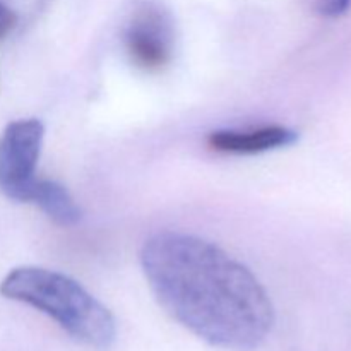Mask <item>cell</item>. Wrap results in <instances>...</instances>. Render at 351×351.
<instances>
[{"mask_svg":"<svg viewBox=\"0 0 351 351\" xmlns=\"http://www.w3.org/2000/svg\"><path fill=\"white\" fill-rule=\"evenodd\" d=\"M141 267L161 307L209 345L250 351L273 329V302L261 281L208 240L156 233L141 249Z\"/></svg>","mask_w":351,"mask_h":351,"instance_id":"1","label":"cell"},{"mask_svg":"<svg viewBox=\"0 0 351 351\" xmlns=\"http://www.w3.org/2000/svg\"><path fill=\"white\" fill-rule=\"evenodd\" d=\"M0 295L43 312L89 348L108 350L115 343L117 322L112 312L65 274L38 266L16 267L0 281Z\"/></svg>","mask_w":351,"mask_h":351,"instance_id":"2","label":"cell"},{"mask_svg":"<svg viewBox=\"0 0 351 351\" xmlns=\"http://www.w3.org/2000/svg\"><path fill=\"white\" fill-rule=\"evenodd\" d=\"M43 139L45 125L38 119L14 120L0 134V192L10 201L29 202Z\"/></svg>","mask_w":351,"mask_h":351,"instance_id":"3","label":"cell"},{"mask_svg":"<svg viewBox=\"0 0 351 351\" xmlns=\"http://www.w3.org/2000/svg\"><path fill=\"white\" fill-rule=\"evenodd\" d=\"M123 47L130 62L144 72H161L175 53V23L158 2L136 7L123 29Z\"/></svg>","mask_w":351,"mask_h":351,"instance_id":"4","label":"cell"},{"mask_svg":"<svg viewBox=\"0 0 351 351\" xmlns=\"http://www.w3.org/2000/svg\"><path fill=\"white\" fill-rule=\"evenodd\" d=\"M298 132L285 125H264L259 129L213 130L208 136V146L219 153L261 154L283 149L297 144Z\"/></svg>","mask_w":351,"mask_h":351,"instance_id":"5","label":"cell"},{"mask_svg":"<svg viewBox=\"0 0 351 351\" xmlns=\"http://www.w3.org/2000/svg\"><path fill=\"white\" fill-rule=\"evenodd\" d=\"M29 202L36 204L58 226H74L81 221L82 211L67 189L55 180L38 178Z\"/></svg>","mask_w":351,"mask_h":351,"instance_id":"6","label":"cell"},{"mask_svg":"<svg viewBox=\"0 0 351 351\" xmlns=\"http://www.w3.org/2000/svg\"><path fill=\"white\" fill-rule=\"evenodd\" d=\"M16 24H17L16 12H14L5 2L0 0V40H2L3 36H7V34L16 27Z\"/></svg>","mask_w":351,"mask_h":351,"instance_id":"7","label":"cell"},{"mask_svg":"<svg viewBox=\"0 0 351 351\" xmlns=\"http://www.w3.org/2000/svg\"><path fill=\"white\" fill-rule=\"evenodd\" d=\"M350 5L351 0H322L321 12L329 17H338L343 16L350 9Z\"/></svg>","mask_w":351,"mask_h":351,"instance_id":"8","label":"cell"}]
</instances>
